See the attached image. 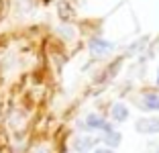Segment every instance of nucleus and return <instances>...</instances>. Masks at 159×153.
<instances>
[{"label": "nucleus", "instance_id": "nucleus-6", "mask_svg": "<svg viewBox=\"0 0 159 153\" xmlns=\"http://www.w3.org/2000/svg\"><path fill=\"white\" fill-rule=\"evenodd\" d=\"M143 102H145L147 110H159V94H153V92L143 94Z\"/></svg>", "mask_w": 159, "mask_h": 153}, {"label": "nucleus", "instance_id": "nucleus-7", "mask_svg": "<svg viewBox=\"0 0 159 153\" xmlns=\"http://www.w3.org/2000/svg\"><path fill=\"white\" fill-rule=\"evenodd\" d=\"M94 143H96V141H94L92 137H80V139L75 141V151L78 153H86L88 149L94 147Z\"/></svg>", "mask_w": 159, "mask_h": 153}, {"label": "nucleus", "instance_id": "nucleus-9", "mask_svg": "<svg viewBox=\"0 0 159 153\" xmlns=\"http://www.w3.org/2000/svg\"><path fill=\"white\" fill-rule=\"evenodd\" d=\"M157 84H159V78H157Z\"/></svg>", "mask_w": 159, "mask_h": 153}, {"label": "nucleus", "instance_id": "nucleus-4", "mask_svg": "<svg viewBox=\"0 0 159 153\" xmlns=\"http://www.w3.org/2000/svg\"><path fill=\"white\" fill-rule=\"evenodd\" d=\"M110 116H112V121H116V123H125L126 118H129V108H126L122 102H116V104H112V108H110Z\"/></svg>", "mask_w": 159, "mask_h": 153}, {"label": "nucleus", "instance_id": "nucleus-5", "mask_svg": "<svg viewBox=\"0 0 159 153\" xmlns=\"http://www.w3.org/2000/svg\"><path fill=\"white\" fill-rule=\"evenodd\" d=\"M120 133H118L116 129H112V131H108V133H104V143L108 145L110 149H116L118 145H120Z\"/></svg>", "mask_w": 159, "mask_h": 153}, {"label": "nucleus", "instance_id": "nucleus-10", "mask_svg": "<svg viewBox=\"0 0 159 153\" xmlns=\"http://www.w3.org/2000/svg\"><path fill=\"white\" fill-rule=\"evenodd\" d=\"M157 153H159V151H157Z\"/></svg>", "mask_w": 159, "mask_h": 153}, {"label": "nucleus", "instance_id": "nucleus-2", "mask_svg": "<svg viewBox=\"0 0 159 153\" xmlns=\"http://www.w3.org/2000/svg\"><path fill=\"white\" fill-rule=\"evenodd\" d=\"M137 131L145 135H155L159 133V118L157 116H149V118H139L137 121Z\"/></svg>", "mask_w": 159, "mask_h": 153}, {"label": "nucleus", "instance_id": "nucleus-1", "mask_svg": "<svg viewBox=\"0 0 159 153\" xmlns=\"http://www.w3.org/2000/svg\"><path fill=\"white\" fill-rule=\"evenodd\" d=\"M84 125H86V131H104V133L112 131V125H108L100 114H88Z\"/></svg>", "mask_w": 159, "mask_h": 153}, {"label": "nucleus", "instance_id": "nucleus-3", "mask_svg": "<svg viewBox=\"0 0 159 153\" xmlns=\"http://www.w3.org/2000/svg\"><path fill=\"white\" fill-rule=\"evenodd\" d=\"M90 49H92L94 55H104V53L114 51V45L110 41H104V39H94V41L90 43Z\"/></svg>", "mask_w": 159, "mask_h": 153}, {"label": "nucleus", "instance_id": "nucleus-8", "mask_svg": "<svg viewBox=\"0 0 159 153\" xmlns=\"http://www.w3.org/2000/svg\"><path fill=\"white\" fill-rule=\"evenodd\" d=\"M94 153H114V149H110V147H106V149H96Z\"/></svg>", "mask_w": 159, "mask_h": 153}]
</instances>
